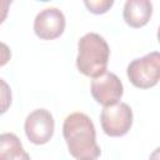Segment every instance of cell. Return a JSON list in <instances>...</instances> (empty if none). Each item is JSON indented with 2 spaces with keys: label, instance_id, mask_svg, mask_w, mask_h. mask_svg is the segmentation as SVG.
Returning <instances> with one entry per match:
<instances>
[{
  "label": "cell",
  "instance_id": "8",
  "mask_svg": "<svg viewBox=\"0 0 160 160\" xmlns=\"http://www.w3.org/2000/svg\"><path fill=\"white\" fill-rule=\"evenodd\" d=\"M152 15V4L149 0H128L124 5L122 16L131 28L145 26Z\"/></svg>",
  "mask_w": 160,
  "mask_h": 160
},
{
  "label": "cell",
  "instance_id": "7",
  "mask_svg": "<svg viewBox=\"0 0 160 160\" xmlns=\"http://www.w3.org/2000/svg\"><path fill=\"white\" fill-rule=\"evenodd\" d=\"M65 30V16L58 8L41 10L34 20V32L42 40H54Z\"/></svg>",
  "mask_w": 160,
  "mask_h": 160
},
{
  "label": "cell",
  "instance_id": "5",
  "mask_svg": "<svg viewBox=\"0 0 160 160\" xmlns=\"http://www.w3.org/2000/svg\"><path fill=\"white\" fill-rule=\"evenodd\" d=\"M54 118L46 109H36L25 119V135L29 141L35 145H44L49 142L54 135Z\"/></svg>",
  "mask_w": 160,
  "mask_h": 160
},
{
  "label": "cell",
  "instance_id": "12",
  "mask_svg": "<svg viewBox=\"0 0 160 160\" xmlns=\"http://www.w3.org/2000/svg\"><path fill=\"white\" fill-rule=\"evenodd\" d=\"M11 59V50L10 48L4 44V42H0V68L6 65Z\"/></svg>",
  "mask_w": 160,
  "mask_h": 160
},
{
  "label": "cell",
  "instance_id": "11",
  "mask_svg": "<svg viewBox=\"0 0 160 160\" xmlns=\"http://www.w3.org/2000/svg\"><path fill=\"white\" fill-rule=\"evenodd\" d=\"M88 10L92 14H105L114 4L112 0H86L84 1Z\"/></svg>",
  "mask_w": 160,
  "mask_h": 160
},
{
  "label": "cell",
  "instance_id": "2",
  "mask_svg": "<svg viewBox=\"0 0 160 160\" xmlns=\"http://www.w3.org/2000/svg\"><path fill=\"white\" fill-rule=\"evenodd\" d=\"M109 56L106 40L96 32H88L78 42L76 68L82 75L95 79L106 72Z\"/></svg>",
  "mask_w": 160,
  "mask_h": 160
},
{
  "label": "cell",
  "instance_id": "9",
  "mask_svg": "<svg viewBox=\"0 0 160 160\" xmlns=\"http://www.w3.org/2000/svg\"><path fill=\"white\" fill-rule=\"evenodd\" d=\"M0 160H30L20 139L12 132L0 134Z\"/></svg>",
  "mask_w": 160,
  "mask_h": 160
},
{
  "label": "cell",
  "instance_id": "13",
  "mask_svg": "<svg viewBox=\"0 0 160 160\" xmlns=\"http://www.w3.org/2000/svg\"><path fill=\"white\" fill-rule=\"evenodd\" d=\"M11 5V1L8 0H0V25L5 21L8 12H9V8Z\"/></svg>",
  "mask_w": 160,
  "mask_h": 160
},
{
  "label": "cell",
  "instance_id": "10",
  "mask_svg": "<svg viewBox=\"0 0 160 160\" xmlns=\"http://www.w3.org/2000/svg\"><path fill=\"white\" fill-rule=\"evenodd\" d=\"M11 100H12V96H11V89L9 86V84L0 79V115L5 114L10 105H11Z\"/></svg>",
  "mask_w": 160,
  "mask_h": 160
},
{
  "label": "cell",
  "instance_id": "6",
  "mask_svg": "<svg viewBox=\"0 0 160 160\" xmlns=\"http://www.w3.org/2000/svg\"><path fill=\"white\" fill-rule=\"evenodd\" d=\"M122 94V82L114 72H104L91 81V95L104 108L118 104Z\"/></svg>",
  "mask_w": 160,
  "mask_h": 160
},
{
  "label": "cell",
  "instance_id": "1",
  "mask_svg": "<svg viewBox=\"0 0 160 160\" xmlns=\"http://www.w3.org/2000/svg\"><path fill=\"white\" fill-rule=\"evenodd\" d=\"M62 135L70 155L76 160H96L100 156L95 126L86 114L76 111L68 115L62 124Z\"/></svg>",
  "mask_w": 160,
  "mask_h": 160
},
{
  "label": "cell",
  "instance_id": "3",
  "mask_svg": "<svg viewBox=\"0 0 160 160\" xmlns=\"http://www.w3.org/2000/svg\"><path fill=\"white\" fill-rule=\"evenodd\" d=\"M130 82L139 89L154 88L160 79V54L152 51L132 60L126 69Z\"/></svg>",
  "mask_w": 160,
  "mask_h": 160
},
{
  "label": "cell",
  "instance_id": "4",
  "mask_svg": "<svg viewBox=\"0 0 160 160\" xmlns=\"http://www.w3.org/2000/svg\"><path fill=\"white\" fill-rule=\"evenodd\" d=\"M100 122L104 132L118 138L129 132L132 125V110L126 102H118L105 106L100 114Z\"/></svg>",
  "mask_w": 160,
  "mask_h": 160
}]
</instances>
